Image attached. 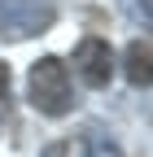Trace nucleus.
I'll return each mask as SVG.
<instances>
[{
    "label": "nucleus",
    "instance_id": "nucleus-1",
    "mask_svg": "<svg viewBox=\"0 0 153 157\" xmlns=\"http://www.w3.org/2000/svg\"><path fill=\"white\" fill-rule=\"evenodd\" d=\"M26 96L31 105L40 109L44 118H66L70 105H74V78L66 70L61 57H40V61L31 66V78H26Z\"/></svg>",
    "mask_w": 153,
    "mask_h": 157
},
{
    "label": "nucleus",
    "instance_id": "nucleus-2",
    "mask_svg": "<svg viewBox=\"0 0 153 157\" xmlns=\"http://www.w3.org/2000/svg\"><path fill=\"white\" fill-rule=\"evenodd\" d=\"M57 22L53 0H0V39H31Z\"/></svg>",
    "mask_w": 153,
    "mask_h": 157
},
{
    "label": "nucleus",
    "instance_id": "nucleus-3",
    "mask_svg": "<svg viewBox=\"0 0 153 157\" xmlns=\"http://www.w3.org/2000/svg\"><path fill=\"white\" fill-rule=\"evenodd\" d=\"M114 70H118V61H114L109 39H101V35H83L79 44H74V74H79L83 87H92V92L109 87Z\"/></svg>",
    "mask_w": 153,
    "mask_h": 157
},
{
    "label": "nucleus",
    "instance_id": "nucleus-4",
    "mask_svg": "<svg viewBox=\"0 0 153 157\" xmlns=\"http://www.w3.org/2000/svg\"><path fill=\"white\" fill-rule=\"evenodd\" d=\"M123 74H127L131 87H153V44H149V39L127 44V52H123Z\"/></svg>",
    "mask_w": 153,
    "mask_h": 157
},
{
    "label": "nucleus",
    "instance_id": "nucleus-5",
    "mask_svg": "<svg viewBox=\"0 0 153 157\" xmlns=\"http://www.w3.org/2000/svg\"><path fill=\"white\" fill-rule=\"evenodd\" d=\"M79 157H127V153H123V144L114 140L109 131L92 127V131H83V140H79Z\"/></svg>",
    "mask_w": 153,
    "mask_h": 157
},
{
    "label": "nucleus",
    "instance_id": "nucleus-6",
    "mask_svg": "<svg viewBox=\"0 0 153 157\" xmlns=\"http://www.w3.org/2000/svg\"><path fill=\"white\" fill-rule=\"evenodd\" d=\"M123 13H127L140 31H153V0H123Z\"/></svg>",
    "mask_w": 153,
    "mask_h": 157
},
{
    "label": "nucleus",
    "instance_id": "nucleus-7",
    "mask_svg": "<svg viewBox=\"0 0 153 157\" xmlns=\"http://www.w3.org/2000/svg\"><path fill=\"white\" fill-rule=\"evenodd\" d=\"M9 87H13V74H9L5 61H0V101H9Z\"/></svg>",
    "mask_w": 153,
    "mask_h": 157
},
{
    "label": "nucleus",
    "instance_id": "nucleus-8",
    "mask_svg": "<svg viewBox=\"0 0 153 157\" xmlns=\"http://www.w3.org/2000/svg\"><path fill=\"white\" fill-rule=\"evenodd\" d=\"M40 157H66V140H53V144H48Z\"/></svg>",
    "mask_w": 153,
    "mask_h": 157
}]
</instances>
